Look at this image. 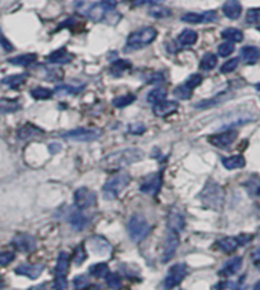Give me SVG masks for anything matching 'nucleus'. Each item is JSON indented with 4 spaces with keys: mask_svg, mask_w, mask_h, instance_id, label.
I'll return each instance as SVG.
<instances>
[{
    "mask_svg": "<svg viewBox=\"0 0 260 290\" xmlns=\"http://www.w3.org/2000/svg\"><path fill=\"white\" fill-rule=\"evenodd\" d=\"M142 158H143V152L140 149H122V151H117V152L107 155L102 160L101 166L107 172H114V170H121L127 167V166H131Z\"/></svg>",
    "mask_w": 260,
    "mask_h": 290,
    "instance_id": "obj_1",
    "label": "nucleus"
},
{
    "mask_svg": "<svg viewBox=\"0 0 260 290\" xmlns=\"http://www.w3.org/2000/svg\"><path fill=\"white\" fill-rule=\"evenodd\" d=\"M199 201L210 210H221L224 205V189L215 181H209L206 187L203 189L201 195H199Z\"/></svg>",
    "mask_w": 260,
    "mask_h": 290,
    "instance_id": "obj_2",
    "label": "nucleus"
},
{
    "mask_svg": "<svg viewBox=\"0 0 260 290\" xmlns=\"http://www.w3.org/2000/svg\"><path fill=\"white\" fill-rule=\"evenodd\" d=\"M157 38V31L154 28H142L135 32H132L127 40V49L128 50H138L149 46L152 41Z\"/></svg>",
    "mask_w": 260,
    "mask_h": 290,
    "instance_id": "obj_3",
    "label": "nucleus"
},
{
    "mask_svg": "<svg viewBox=\"0 0 260 290\" xmlns=\"http://www.w3.org/2000/svg\"><path fill=\"white\" fill-rule=\"evenodd\" d=\"M130 182H131V176L128 173H125V172L116 173L104 185V198L105 199H116L128 187Z\"/></svg>",
    "mask_w": 260,
    "mask_h": 290,
    "instance_id": "obj_4",
    "label": "nucleus"
},
{
    "mask_svg": "<svg viewBox=\"0 0 260 290\" xmlns=\"http://www.w3.org/2000/svg\"><path fill=\"white\" fill-rule=\"evenodd\" d=\"M151 233V225L142 214H134L128 220V234L134 242L145 240Z\"/></svg>",
    "mask_w": 260,
    "mask_h": 290,
    "instance_id": "obj_5",
    "label": "nucleus"
},
{
    "mask_svg": "<svg viewBox=\"0 0 260 290\" xmlns=\"http://www.w3.org/2000/svg\"><path fill=\"white\" fill-rule=\"evenodd\" d=\"M66 140L70 141H81V143H87V141H94L101 137V131L99 129H90V128H76L72 129L69 132H66L63 135Z\"/></svg>",
    "mask_w": 260,
    "mask_h": 290,
    "instance_id": "obj_6",
    "label": "nucleus"
},
{
    "mask_svg": "<svg viewBox=\"0 0 260 290\" xmlns=\"http://www.w3.org/2000/svg\"><path fill=\"white\" fill-rule=\"evenodd\" d=\"M75 207L78 210H87V208H91V207L96 205L97 199H96V195L94 192H91L90 189L87 187H81L75 192Z\"/></svg>",
    "mask_w": 260,
    "mask_h": 290,
    "instance_id": "obj_7",
    "label": "nucleus"
},
{
    "mask_svg": "<svg viewBox=\"0 0 260 290\" xmlns=\"http://www.w3.org/2000/svg\"><path fill=\"white\" fill-rule=\"evenodd\" d=\"M186 275H187V266L183 263L175 264L173 267H171V271L168 272L165 278V289H173L175 286L181 284Z\"/></svg>",
    "mask_w": 260,
    "mask_h": 290,
    "instance_id": "obj_8",
    "label": "nucleus"
},
{
    "mask_svg": "<svg viewBox=\"0 0 260 290\" xmlns=\"http://www.w3.org/2000/svg\"><path fill=\"white\" fill-rule=\"evenodd\" d=\"M116 8V0H102L101 3H96L88 9V17L93 22H102L104 17Z\"/></svg>",
    "mask_w": 260,
    "mask_h": 290,
    "instance_id": "obj_9",
    "label": "nucleus"
},
{
    "mask_svg": "<svg viewBox=\"0 0 260 290\" xmlns=\"http://www.w3.org/2000/svg\"><path fill=\"white\" fill-rule=\"evenodd\" d=\"M236 138H237V132L234 129H230V131H224V132L210 135L209 137V143H212L213 146H216L219 149H225V148L231 146Z\"/></svg>",
    "mask_w": 260,
    "mask_h": 290,
    "instance_id": "obj_10",
    "label": "nucleus"
},
{
    "mask_svg": "<svg viewBox=\"0 0 260 290\" xmlns=\"http://www.w3.org/2000/svg\"><path fill=\"white\" fill-rule=\"evenodd\" d=\"M178 245H179L178 233L169 230V233L166 236V240H165V245H163V257H162V260L165 263L169 261V260H172V257L175 255V251H176Z\"/></svg>",
    "mask_w": 260,
    "mask_h": 290,
    "instance_id": "obj_11",
    "label": "nucleus"
},
{
    "mask_svg": "<svg viewBox=\"0 0 260 290\" xmlns=\"http://www.w3.org/2000/svg\"><path fill=\"white\" fill-rule=\"evenodd\" d=\"M162 181H163L162 173H154L142 182L140 192H143L146 195H157L160 192V187H162Z\"/></svg>",
    "mask_w": 260,
    "mask_h": 290,
    "instance_id": "obj_12",
    "label": "nucleus"
},
{
    "mask_svg": "<svg viewBox=\"0 0 260 290\" xmlns=\"http://www.w3.org/2000/svg\"><path fill=\"white\" fill-rule=\"evenodd\" d=\"M12 245L17 251L20 252H31L35 249V239L29 234H18L14 240H12Z\"/></svg>",
    "mask_w": 260,
    "mask_h": 290,
    "instance_id": "obj_13",
    "label": "nucleus"
},
{
    "mask_svg": "<svg viewBox=\"0 0 260 290\" xmlns=\"http://www.w3.org/2000/svg\"><path fill=\"white\" fill-rule=\"evenodd\" d=\"M90 249L97 255H108L111 252V245L101 236H94L88 240Z\"/></svg>",
    "mask_w": 260,
    "mask_h": 290,
    "instance_id": "obj_14",
    "label": "nucleus"
},
{
    "mask_svg": "<svg viewBox=\"0 0 260 290\" xmlns=\"http://www.w3.org/2000/svg\"><path fill=\"white\" fill-rule=\"evenodd\" d=\"M178 110V103L175 100H162V102H158L155 103V107H154V114L157 117H168L171 114H173L175 111Z\"/></svg>",
    "mask_w": 260,
    "mask_h": 290,
    "instance_id": "obj_15",
    "label": "nucleus"
},
{
    "mask_svg": "<svg viewBox=\"0 0 260 290\" xmlns=\"http://www.w3.org/2000/svg\"><path fill=\"white\" fill-rule=\"evenodd\" d=\"M73 59V55H70L64 47L63 49H58V50H53L47 58L46 61L50 64H69L72 63Z\"/></svg>",
    "mask_w": 260,
    "mask_h": 290,
    "instance_id": "obj_16",
    "label": "nucleus"
},
{
    "mask_svg": "<svg viewBox=\"0 0 260 290\" xmlns=\"http://www.w3.org/2000/svg\"><path fill=\"white\" fill-rule=\"evenodd\" d=\"M15 272L18 275H23V277L31 278V280H35V278H38L40 275H42L43 266H40V264H22V266H18L15 269Z\"/></svg>",
    "mask_w": 260,
    "mask_h": 290,
    "instance_id": "obj_17",
    "label": "nucleus"
},
{
    "mask_svg": "<svg viewBox=\"0 0 260 290\" xmlns=\"http://www.w3.org/2000/svg\"><path fill=\"white\" fill-rule=\"evenodd\" d=\"M222 11L225 17H228L230 20H236L242 14V5L239 0H227L222 6Z\"/></svg>",
    "mask_w": 260,
    "mask_h": 290,
    "instance_id": "obj_18",
    "label": "nucleus"
},
{
    "mask_svg": "<svg viewBox=\"0 0 260 290\" xmlns=\"http://www.w3.org/2000/svg\"><path fill=\"white\" fill-rule=\"evenodd\" d=\"M168 225H169V230L171 231L181 233L184 228H186V220H184V217L179 214V213H171L169 214V219H168Z\"/></svg>",
    "mask_w": 260,
    "mask_h": 290,
    "instance_id": "obj_19",
    "label": "nucleus"
},
{
    "mask_svg": "<svg viewBox=\"0 0 260 290\" xmlns=\"http://www.w3.org/2000/svg\"><path fill=\"white\" fill-rule=\"evenodd\" d=\"M70 266V255L67 252H61L56 260V277H66Z\"/></svg>",
    "mask_w": 260,
    "mask_h": 290,
    "instance_id": "obj_20",
    "label": "nucleus"
},
{
    "mask_svg": "<svg viewBox=\"0 0 260 290\" xmlns=\"http://www.w3.org/2000/svg\"><path fill=\"white\" fill-rule=\"evenodd\" d=\"M224 167L228 170H236V169H242L245 166V158L242 155H233V157H224L222 158Z\"/></svg>",
    "mask_w": 260,
    "mask_h": 290,
    "instance_id": "obj_21",
    "label": "nucleus"
},
{
    "mask_svg": "<svg viewBox=\"0 0 260 290\" xmlns=\"http://www.w3.org/2000/svg\"><path fill=\"white\" fill-rule=\"evenodd\" d=\"M12 66H18V67H28L31 64H34L37 61V55L35 53H25V55H18L14 56L11 59H8Z\"/></svg>",
    "mask_w": 260,
    "mask_h": 290,
    "instance_id": "obj_22",
    "label": "nucleus"
},
{
    "mask_svg": "<svg viewBox=\"0 0 260 290\" xmlns=\"http://www.w3.org/2000/svg\"><path fill=\"white\" fill-rule=\"evenodd\" d=\"M43 134V131L31 125V123H26V125L23 128L18 129V138L20 140H29V138H34V137H40Z\"/></svg>",
    "mask_w": 260,
    "mask_h": 290,
    "instance_id": "obj_23",
    "label": "nucleus"
},
{
    "mask_svg": "<svg viewBox=\"0 0 260 290\" xmlns=\"http://www.w3.org/2000/svg\"><path fill=\"white\" fill-rule=\"evenodd\" d=\"M69 222L75 230H83V228H86L88 223V217L84 213H81V210H78L69 216Z\"/></svg>",
    "mask_w": 260,
    "mask_h": 290,
    "instance_id": "obj_24",
    "label": "nucleus"
},
{
    "mask_svg": "<svg viewBox=\"0 0 260 290\" xmlns=\"http://www.w3.org/2000/svg\"><path fill=\"white\" fill-rule=\"evenodd\" d=\"M22 108V103L18 100H14V99H6V97H2L0 99V113L3 114H9V113H15Z\"/></svg>",
    "mask_w": 260,
    "mask_h": 290,
    "instance_id": "obj_25",
    "label": "nucleus"
},
{
    "mask_svg": "<svg viewBox=\"0 0 260 290\" xmlns=\"http://www.w3.org/2000/svg\"><path fill=\"white\" fill-rule=\"evenodd\" d=\"M196 40H198V34L193 29H184L178 37V43L183 47H189L196 43Z\"/></svg>",
    "mask_w": 260,
    "mask_h": 290,
    "instance_id": "obj_26",
    "label": "nucleus"
},
{
    "mask_svg": "<svg viewBox=\"0 0 260 290\" xmlns=\"http://www.w3.org/2000/svg\"><path fill=\"white\" fill-rule=\"evenodd\" d=\"M241 267H242V258H241V257L233 258V260H230V261L224 266V269L221 271V275H225V277L234 275V274H237L239 271H241Z\"/></svg>",
    "mask_w": 260,
    "mask_h": 290,
    "instance_id": "obj_27",
    "label": "nucleus"
},
{
    "mask_svg": "<svg viewBox=\"0 0 260 290\" xmlns=\"http://www.w3.org/2000/svg\"><path fill=\"white\" fill-rule=\"evenodd\" d=\"M242 56H244L247 64H256L260 59V49H257L254 46H247L242 49Z\"/></svg>",
    "mask_w": 260,
    "mask_h": 290,
    "instance_id": "obj_28",
    "label": "nucleus"
},
{
    "mask_svg": "<svg viewBox=\"0 0 260 290\" xmlns=\"http://www.w3.org/2000/svg\"><path fill=\"white\" fill-rule=\"evenodd\" d=\"M241 242H239V237H225L222 240H219V248L224 251V252H234Z\"/></svg>",
    "mask_w": 260,
    "mask_h": 290,
    "instance_id": "obj_29",
    "label": "nucleus"
},
{
    "mask_svg": "<svg viewBox=\"0 0 260 290\" xmlns=\"http://www.w3.org/2000/svg\"><path fill=\"white\" fill-rule=\"evenodd\" d=\"M26 79H28L26 75H11V76H6L2 79V84L6 87H11V88H17L20 85H23Z\"/></svg>",
    "mask_w": 260,
    "mask_h": 290,
    "instance_id": "obj_30",
    "label": "nucleus"
},
{
    "mask_svg": "<svg viewBox=\"0 0 260 290\" xmlns=\"http://www.w3.org/2000/svg\"><path fill=\"white\" fill-rule=\"evenodd\" d=\"M222 38L225 41H231V43H241V41L244 40V32L239 31L236 28H228V29H224L222 31Z\"/></svg>",
    "mask_w": 260,
    "mask_h": 290,
    "instance_id": "obj_31",
    "label": "nucleus"
},
{
    "mask_svg": "<svg viewBox=\"0 0 260 290\" xmlns=\"http://www.w3.org/2000/svg\"><path fill=\"white\" fill-rule=\"evenodd\" d=\"M86 88V85H69V84H63V85H56L55 93H58L59 96L64 94H79Z\"/></svg>",
    "mask_w": 260,
    "mask_h": 290,
    "instance_id": "obj_32",
    "label": "nucleus"
},
{
    "mask_svg": "<svg viewBox=\"0 0 260 290\" xmlns=\"http://www.w3.org/2000/svg\"><path fill=\"white\" fill-rule=\"evenodd\" d=\"M130 69H131V63H130V61H127V59H117V61H114V63L111 64V73L116 75V76L125 73Z\"/></svg>",
    "mask_w": 260,
    "mask_h": 290,
    "instance_id": "obj_33",
    "label": "nucleus"
},
{
    "mask_svg": "<svg viewBox=\"0 0 260 290\" xmlns=\"http://www.w3.org/2000/svg\"><path fill=\"white\" fill-rule=\"evenodd\" d=\"M217 64V56L215 53H206L201 59V63H199V67L203 70H212L215 69Z\"/></svg>",
    "mask_w": 260,
    "mask_h": 290,
    "instance_id": "obj_34",
    "label": "nucleus"
},
{
    "mask_svg": "<svg viewBox=\"0 0 260 290\" xmlns=\"http://www.w3.org/2000/svg\"><path fill=\"white\" fill-rule=\"evenodd\" d=\"M166 94H168L166 88H163V87H157V88H154V90L149 91V94H148V102H151V103H158V102L165 100Z\"/></svg>",
    "mask_w": 260,
    "mask_h": 290,
    "instance_id": "obj_35",
    "label": "nucleus"
},
{
    "mask_svg": "<svg viewBox=\"0 0 260 290\" xmlns=\"http://www.w3.org/2000/svg\"><path fill=\"white\" fill-rule=\"evenodd\" d=\"M245 187L251 196H260V178L259 176H251L247 182Z\"/></svg>",
    "mask_w": 260,
    "mask_h": 290,
    "instance_id": "obj_36",
    "label": "nucleus"
},
{
    "mask_svg": "<svg viewBox=\"0 0 260 290\" xmlns=\"http://www.w3.org/2000/svg\"><path fill=\"white\" fill-rule=\"evenodd\" d=\"M31 96L37 100H47V99H52L53 91L49 88H44V87H37L31 91Z\"/></svg>",
    "mask_w": 260,
    "mask_h": 290,
    "instance_id": "obj_37",
    "label": "nucleus"
},
{
    "mask_svg": "<svg viewBox=\"0 0 260 290\" xmlns=\"http://www.w3.org/2000/svg\"><path fill=\"white\" fill-rule=\"evenodd\" d=\"M90 274L93 277H97V278H104L107 277L110 272H108V264L105 263H97V264H93L90 267Z\"/></svg>",
    "mask_w": 260,
    "mask_h": 290,
    "instance_id": "obj_38",
    "label": "nucleus"
},
{
    "mask_svg": "<svg viewBox=\"0 0 260 290\" xmlns=\"http://www.w3.org/2000/svg\"><path fill=\"white\" fill-rule=\"evenodd\" d=\"M135 100V96L134 94H127V96H119L113 100V105L117 107V108H125L128 105H131V103Z\"/></svg>",
    "mask_w": 260,
    "mask_h": 290,
    "instance_id": "obj_39",
    "label": "nucleus"
},
{
    "mask_svg": "<svg viewBox=\"0 0 260 290\" xmlns=\"http://www.w3.org/2000/svg\"><path fill=\"white\" fill-rule=\"evenodd\" d=\"M183 22L186 23H192V25H196V23H203L204 22V17L203 14H198V12H187L181 17Z\"/></svg>",
    "mask_w": 260,
    "mask_h": 290,
    "instance_id": "obj_40",
    "label": "nucleus"
},
{
    "mask_svg": "<svg viewBox=\"0 0 260 290\" xmlns=\"http://www.w3.org/2000/svg\"><path fill=\"white\" fill-rule=\"evenodd\" d=\"M173 94L176 96V97H179V99H190L192 97V88H189L186 84L184 85H179V87H176L175 90H173Z\"/></svg>",
    "mask_w": 260,
    "mask_h": 290,
    "instance_id": "obj_41",
    "label": "nucleus"
},
{
    "mask_svg": "<svg viewBox=\"0 0 260 290\" xmlns=\"http://www.w3.org/2000/svg\"><path fill=\"white\" fill-rule=\"evenodd\" d=\"M234 52V43H231V41H224V43L217 47V53L221 56H228Z\"/></svg>",
    "mask_w": 260,
    "mask_h": 290,
    "instance_id": "obj_42",
    "label": "nucleus"
},
{
    "mask_svg": "<svg viewBox=\"0 0 260 290\" xmlns=\"http://www.w3.org/2000/svg\"><path fill=\"white\" fill-rule=\"evenodd\" d=\"M201 82H203V76L199 75V73H193V75H190L189 78H187V81H186V85L189 87V88H196L198 85H201Z\"/></svg>",
    "mask_w": 260,
    "mask_h": 290,
    "instance_id": "obj_43",
    "label": "nucleus"
},
{
    "mask_svg": "<svg viewBox=\"0 0 260 290\" xmlns=\"http://www.w3.org/2000/svg\"><path fill=\"white\" fill-rule=\"evenodd\" d=\"M237 66H239V59L237 58H231V59L225 61L224 66L221 67V72L222 73H231V72H234L237 69Z\"/></svg>",
    "mask_w": 260,
    "mask_h": 290,
    "instance_id": "obj_44",
    "label": "nucleus"
},
{
    "mask_svg": "<svg viewBox=\"0 0 260 290\" xmlns=\"http://www.w3.org/2000/svg\"><path fill=\"white\" fill-rule=\"evenodd\" d=\"M128 131H130V134H134V135H142L146 131V126L143 125L142 122H134L130 125Z\"/></svg>",
    "mask_w": 260,
    "mask_h": 290,
    "instance_id": "obj_45",
    "label": "nucleus"
},
{
    "mask_svg": "<svg viewBox=\"0 0 260 290\" xmlns=\"http://www.w3.org/2000/svg\"><path fill=\"white\" fill-rule=\"evenodd\" d=\"M105 278H107V284L111 289H114V290H117L119 287H121V284H122V281H121V278H119L117 274H108Z\"/></svg>",
    "mask_w": 260,
    "mask_h": 290,
    "instance_id": "obj_46",
    "label": "nucleus"
},
{
    "mask_svg": "<svg viewBox=\"0 0 260 290\" xmlns=\"http://www.w3.org/2000/svg\"><path fill=\"white\" fill-rule=\"evenodd\" d=\"M260 20V8H253L247 14V22L248 23H257Z\"/></svg>",
    "mask_w": 260,
    "mask_h": 290,
    "instance_id": "obj_47",
    "label": "nucleus"
},
{
    "mask_svg": "<svg viewBox=\"0 0 260 290\" xmlns=\"http://www.w3.org/2000/svg\"><path fill=\"white\" fill-rule=\"evenodd\" d=\"M86 258H87V255H86V251H84V246H78L76 251H75V257H73L75 263L81 264Z\"/></svg>",
    "mask_w": 260,
    "mask_h": 290,
    "instance_id": "obj_48",
    "label": "nucleus"
},
{
    "mask_svg": "<svg viewBox=\"0 0 260 290\" xmlns=\"http://www.w3.org/2000/svg\"><path fill=\"white\" fill-rule=\"evenodd\" d=\"M0 46L3 47L5 52H12V50H14V46L8 41V38H6L5 34L2 32V29H0Z\"/></svg>",
    "mask_w": 260,
    "mask_h": 290,
    "instance_id": "obj_49",
    "label": "nucleus"
},
{
    "mask_svg": "<svg viewBox=\"0 0 260 290\" xmlns=\"http://www.w3.org/2000/svg\"><path fill=\"white\" fill-rule=\"evenodd\" d=\"M55 290H66L67 289V280L66 277H55Z\"/></svg>",
    "mask_w": 260,
    "mask_h": 290,
    "instance_id": "obj_50",
    "label": "nucleus"
},
{
    "mask_svg": "<svg viewBox=\"0 0 260 290\" xmlns=\"http://www.w3.org/2000/svg\"><path fill=\"white\" fill-rule=\"evenodd\" d=\"M14 260L12 252H0V266H8Z\"/></svg>",
    "mask_w": 260,
    "mask_h": 290,
    "instance_id": "obj_51",
    "label": "nucleus"
},
{
    "mask_svg": "<svg viewBox=\"0 0 260 290\" xmlns=\"http://www.w3.org/2000/svg\"><path fill=\"white\" fill-rule=\"evenodd\" d=\"M73 284H75V287L76 289H84V287H87L88 286V280L86 278V277H76L75 278V281H73Z\"/></svg>",
    "mask_w": 260,
    "mask_h": 290,
    "instance_id": "obj_52",
    "label": "nucleus"
},
{
    "mask_svg": "<svg viewBox=\"0 0 260 290\" xmlns=\"http://www.w3.org/2000/svg\"><path fill=\"white\" fill-rule=\"evenodd\" d=\"M149 14H151L152 17L162 18V17H169V15H171V11H169V9H152Z\"/></svg>",
    "mask_w": 260,
    "mask_h": 290,
    "instance_id": "obj_53",
    "label": "nucleus"
},
{
    "mask_svg": "<svg viewBox=\"0 0 260 290\" xmlns=\"http://www.w3.org/2000/svg\"><path fill=\"white\" fill-rule=\"evenodd\" d=\"M46 78H47L49 81L61 79V78H63V72H61V70H49L47 75H46Z\"/></svg>",
    "mask_w": 260,
    "mask_h": 290,
    "instance_id": "obj_54",
    "label": "nucleus"
},
{
    "mask_svg": "<svg viewBox=\"0 0 260 290\" xmlns=\"http://www.w3.org/2000/svg\"><path fill=\"white\" fill-rule=\"evenodd\" d=\"M203 17H204V22H213V20L217 18V15H216L215 11H206V12H203Z\"/></svg>",
    "mask_w": 260,
    "mask_h": 290,
    "instance_id": "obj_55",
    "label": "nucleus"
},
{
    "mask_svg": "<svg viewBox=\"0 0 260 290\" xmlns=\"http://www.w3.org/2000/svg\"><path fill=\"white\" fill-rule=\"evenodd\" d=\"M253 261H254V264L260 266V249L253 252Z\"/></svg>",
    "mask_w": 260,
    "mask_h": 290,
    "instance_id": "obj_56",
    "label": "nucleus"
},
{
    "mask_svg": "<svg viewBox=\"0 0 260 290\" xmlns=\"http://www.w3.org/2000/svg\"><path fill=\"white\" fill-rule=\"evenodd\" d=\"M49 149H50V152H59L61 151V144H56V143H52L50 146H49Z\"/></svg>",
    "mask_w": 260,
    "mask_h": 290,
    "instance_id": "obj_57",
    "label": "nucleus"
},
{
    "mask_svg": "<svg viewBox=\"0 0 260 290\" xmlns=\"http://www.w3.org/2000/svg\"><path fill=\"white\" fill-rule=\"evenodd\" d=\"M28 290H47V286H46V284H38V286L31 287V289H28Z\"/></svg>",
    "mask_w": 260,
    "mask_h": 290,
    "instance_id": "obj_58",
    "label": "nucleus"
},
{
    "mask_svg": "<svg viewBox=\"0 0 260 290\" xmlns=\"http://www.w3.org/2000/svg\"><path fill=\"white\" fill-rule=\"evenodd\" d=\"M3 286H5V283H3V280H2V277H0V290L3 289Z\"/></svg>",
    "mask_w": 260,
    "mask_h": 290,
    "instance_id": "obj_59",
    "label": "nucleus"
},
{
    "mask_svg": "<svg viewBox=\"0 0 260 290\" xmlns=\"http://www.w3.org/2000/svg\"><path fill=\"white\" fill-rule=\"evenodd\" d=\"M253 290H260V281L254 286V289H253Z\"/></svg>",
    "mask_w": 260,
    "mask_h": 290,
    "instance_id": "obj_60",
    "label": "nucleus"
},
{
    "mask_svg": "<svg viewBox=\"0 0 260 290\" xmlns=\"http://www.w3.org/2000/svg\"><path fill=\"white\" fill-rule=\"evenodd\" d=\"M256 88H257V90H260V82H259V84L256 85Z\"/></svg>",
    "mask_w": 260,
    "mask_h": 290,
    "instance_id": "obj_61",
    "label": "nucleus"
},
{
    "mask_svg": "<svg viewBox=\"0 0 260 290\" xmlns=\"http://www.w3.org/2000/svg\"><path fill=\"white\" fill-rule=\"evenodd\" d=\"M257 29H259V31H260V25H259V26H257Z\"/></svg>",
    "mask_w": 260,
    "mask_h": 290,
    "instance_id": "obj_62",
    "label": "nucleus"
},
{
    "mask_svg": "<svg viewBox=\"0 0 260 290\" xmlns=\"http://www.w3.org/2000/svg\"><path fill=\"white\" fill-rule=\"evenodd\" d=\"M259 269H260V267H259Z\"/></svg>",
    "mask_w": 260,
    "mask_h": 290,
    "instance_id": "obj_63",
    "label": "nucleus"
}]
</instances>
